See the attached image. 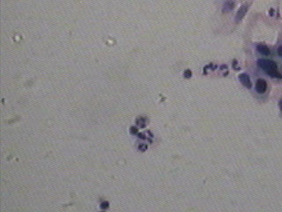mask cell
I'll use <instances>...</instances> for the list:
<instances>
[{
	"label": "cell",
	"mask_w": 282,
	"mask_h": 212,
	"mask_svg": "<svg viewBox=\"0 0 282 212\" xmlns=\"http://www.w3.org/2000/svg\"><path fill=\"white\" fill-rule=\"evenodd\" d=\"M260 68L263 69L266 74L275 79H281L282 75L278 72V66L277 64L273 61L268 60V59H259L258 62Z\"/></svg>",
	"instance_id": "obj_1"
},
{
	"label": "cell",
	"mask_w": 282,
	"mask_h": 212,
	"mask_svg": "<svg viewBox=\"0 0 282 212\" xmlns=\"http://www.w3.org/2000/svg\"><path fill=\"white\" fill-rule=\"evenodd\" d=\"M266 89L267 84L266 82V81L262 80V79L258 80V81L256 83V89H257V91L258 93H260V94H263V93H265L266 91Z\"/></svg>",
	"instance_id": "obj_2"
},
{
	"label": "cell",
	"mask_w": 282,
	"mask_h": 212,
	"mask_svg": "<svg viewBox=\"0 0 282 212\" xmlns=\"http://www.w3.org/2000/svg\"><path fill=\"white\" fill-rule=\"evenodd\" d=\"M247 11H248V6H243L242 7L238 10L236 16V22L241 21L244 19V17L245 16V14H246Z\"/></svg>",
	"instance_id": "obj_3"
},
{
	"label": "cell",
	"mask_w": 282,
	"mask_h": 212,
	"mask_svg": "<svg viewBox=\"0 0 282 212\" xmlns=\"http://www.w3.org/2000/svg\"><path fill=\"white\" fill-rule=\"evenodd\" d=\"M239 79H240V81L242 82V84L247 87V88H251V79L250 77L245 74H242L239 75Z\"/></svg>",
	"instance_id": "obj_4"
},
{
	"label": "cell",
	"mask_w": 282,
	"mask_h": 212,
	"mask_svg": "<svg viewBox=\"0 0 282 212\" xmlns=\"http://www.w3.org/2000/svg\"><path fill=\"white\" fill-rule=\"evenodd\" d=\"M257 49L263 55H269V53H270L269 48L267 46L264 45V44H258V45L257 46Z\"/></svg>",
	"instance_id": "obj_5"
},
{
	"label": "cell",
	"mask_w": 282,
	"mask_h": 212,
	"mask_svg": "<svg viewBox=\"0 0 282 212\" xmlns=\"http://www.w3.org/2000/svg\"><path fill=\"white\" fill-rule=\"evenodd\" d=\"M233 7H234V3L231 2V1H229V2H227V3L225 4L224 8H223V12L226 13V12H228L229 10L233 9Z\"/></svg>",
	"instance_id": "obj_6"
},
{
	"label": "cell",
	"mask_w": 282,
	"mask_h": 212,
	"mask_svg": "<svg viewBox=\"0 0 282 212\" xmlns=\"http://www.w3.org/2000/svg\"><path fill=\"white\" fill-rule=\"evenodd\" d=\"M278 54L282 57V45L279 47V49H278Z\"/></svg>",
	"instance_id": "obj_7"
},
{
	"label": "cell",
	"mask_w": 282,
	"mask_h": 212,
	"mask_svg": "<svg viewBox=\"0 0 282 212\" xmlns=\"http://www.w3.org/2000/svg\"><path fill=\"white\" fill-rule=\"evenodd\" d=\"M105 207H106V208L108 207V203H103L101 204V208H102V209H104Z\"/></svg>",
	"instance_id": "obj_8"
},
{
	"label": "cell",
	"mask_w": 282,
	"mask_h": 212,
	"mask_svg": "<svg viewBox=\"0 0 282 212\" xmlns=\"http://www.w3.org/2000/svg\"><path fill=\"white\" fill-rule=\"evenodd\" d=\"M279 105H280V111L282 112V99L280 101V103H279Z\"/></svg>",
	"instance_id": "obj_9"
}]
</instances>
